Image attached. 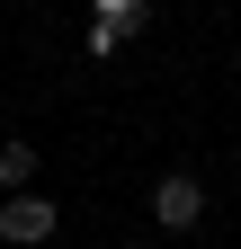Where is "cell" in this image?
I'll list each match as a JSON object with an SVG mask.
<instances>
[{
	"instance_id": "obj_1",
	"label": "cell",
	"mask_w": 241,
	"mask_h": 249,
	"mask_svg": "<svg viewBox=\"0 0 241 249\" xmlns=\"http://www.w3.org/2000/svg\"><path fill=\"white\" fill-rule=\"evenodd\" d=\"M152 223H161V231L205 223V178H197V169H170V178L152 187Z\"/></svg>"
},
{
	"instance_id": "obj_2",
	"label": "cell",
	"mask_w": 241,
	"mask_h": 249,
	"mask_svg": "<svg viewBox=\"0 0 241 249\" xmlns=\"http://www.w3.org/2000/svg\"><path fill=\"white\" fill-rule=\"evenodd\" d=\"M54 223H63V213H54L45 196H9V205H0V240H9V249H36V240H54Z\"/></svg>"
},
{
	"instance_id": "obj_3",
	"label": "cell",
	"mask_w": 241,
	"mask_h": 249,
	"mask_svg": "<svg viewBox=\"0 0 241 249\" xmlns=\"http://www.w3.org/2000/svg\"><path fill=\"white\" fill-rule=\"evenodd\" d=\"M27 178H36V142H0V187L27 196Z\"/></svg>"
},
{
	"instance_id": "obj_4",
	"label": "cell",
	"mask_w": 241,
	"mask_h": 249,
	"mask_svg": "<svg viewBox=\"0 0 241 249\" xmlns=\"http://www.w3.org/2000/svg\"><path fill=\"white\" fill-rule=\"evenodd\" d=\"M80 45H89V53H99V62H107L116 45H125V27H107V18H89V36H80Z\"/></svg>"
},
{
	"instance_id": "obj_5",
	"label": "cell",
	"mask_w": 241,
	"mask_h": 249,
	"mask_svg": "<svg viewBox=\"0 0 241 249\" xmlns=\"http://www.w3.org/2000/svg\"><path fill=\"white\" fill-rule=\"evenodd\" d=\"M143 9H152V0H99V18H107V27H143Z\"/></svg>"
}]
</instances>
